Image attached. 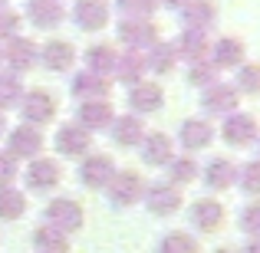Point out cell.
<instances>
[{"label": "cell", "mask_w": 260, "mask_h": 253, "mask_svg": "<svg viewBox=\"0 0 260 253\" xmlns=\"http://www.w3.org/2000/svg\"><path fill=\"white\" fill-rule=\"evenodd\" d=\"M33 243H37L43 253H66L70 250V243H66V234L56 227H50V224H43V227H37V234H33Z\"/></svg>", "instance_id": "31"}, {"label": "cell", "mask_w": 260, "mask_h": 253, "mask_svg": "<svg viewBox=\"0 0 260 253\" xmlns=\"http://www.w3.org/2000/svg\"><path fill=\"white\" fill-rule=\"evenodd\" d=\"M168 174H172L175 184H188L198 177V161L194 158H172L168 161Z\"/></svg>", "instance_id": "34"}, {"label": "cell", "mask_w": 260, "mask_h": 253, "mask_svg": "<svg viewBox=\"0 0 260 253\" xmlns=\"http://www.w3.org/2000/svg\"><path fill=\"white\" fill-rule=\"evenodd\" d=\"M244 253H260V240H250L247 247H244Z\"/></svg>", "instance_id": "43"}, {"label": "cell", "mask_w": 260, "mask_h": 253, "mask_svg": "<svg viewBox=\"0 0 260 253\" xmlns=\"http://www.w3.org/2000/svg\"><path fill=\"white\" fill-rule=\"evenodd\" d=\"M115 174V161L109 155H89V158L79 165V181L86 188H106Z\"/></svg>", "instance_id": "12"}, {"label": "cell", "mask_w": 260, "mask_h": 253, "mask_svg": "<svg viewBox=\"0 0 260 253\" xmlns=\"http://www.w3.org/2000/svg\"><path fill=\"white\" fill-rule=\"evenodd\" d=\"M241 227H244V234H250L254 240H260V201H254V204H247V207H244Z\"/></svg>", "instance_id": "39"}, {"label": "cell", "mask_w": 260, "mask_h": 253, "mask_svg": "<svg viewBox=\"0 0 260 253\" xmlns=\"http://www.w3.org/2000/svg\"><path fill=\"white\" fill-rule=\"evenodd\" d=\"M224 141L228 145H234V148H244V145H250V141H257V122L250 119L247 112H231V115H224Z\"/></svg>", "instance_id": "6"}, {"label": "cell", "mask_w": 260, "mask_h": 253, "mask_svg": "<svg viewBox=\"0 0 260 253\" xmlns=\"http://www.w3.org/2000/svg\"><path fill=\"white\" fill-rule=\"evenodd\" d=\"M211 138H214V128L204 119H184L181 128H178V141H181L188 152H198V148H208Z\"/></svg>", "instance_id": "20"}, {"label": "cell", "mask_w": 260, "mask_h": 253, "mask_svg": "<svg viewBox=\"0 0 260 253\" xmlns=\"http://www.w3.org/2000/svg\"><path fill=\"white\" fill-rule=\"evenodd\" d=\"M26 17L40 30H56L66 20V10L59 0H26Z\"/></svg>", "instance_id": "11"}, {"label": "cell", "mask_w": 260, "mask_h": 253, "mask_svg": "<svg viewBox=\"0 0 260 253\" xmlns=\"http://www.w3.org/2000/svg\"><path fill=\"white\" fill-rule=\"evenodd\" d=\"M237 181H241V188L247 194H260V161H247L241 168V174H237Z\"/></svg>", "instance_id": "38"}, {"label": "cell", "mask_w": 260, "mask_h": 253, "mask_svg": "<svg viewBox=\"0 0 260 253\" xmlns=\"http://www.w3.org/2000/svg\"><path fill=\"white\" fill-rule=\"evenodd\" d=\"M59 181H63V168L53 158H37L30 165V171H26V184L33 191H53Z\"/></svg>", "instance_id": "17"}, {"label": "cell", "mask_w": 260, "mask_h": 253, "mask_svg": "<svg viewBox=\"0 0 260 253\" xmlns=\"http://www.w3.org/2000/svg\"><path fill=\"white\" fill-rule=\"evenodd\" d=\"M112 105H109L106 99H95V102H83V109H79V125L86 128L89 135L99 132V128H109L112 125Z\"/></svg>", "instance_id": "21"}, {"label": "cell", "mask_w": 260, "mask_h": 253, "mask_svg": "<svg viewBox=\"0 0 260 253\" xmlns=\"http://www.w3.org/2000/svg\"><path fill=\"white\" fill-rule=\"evenodd\" d=\"M13 177H17V158H10L7 152H0V188H7Z\"/></svg>", "instance_id": "41"}, {"label": "cell", "mask_w": 260, "mask_h": 253, "mask_svg": "<svg viewBox=\"0 0 260 253\" xmlns=\"http://www.w3.org/2000/svg\"><path fill=\"white\" fill-rule=\"evenodd\" d=\"M175 59H178L175 43H155L152 50H148V56H145V66L152 73H158V76H165V73L175 69Z\"/></svg>", "instance_id": "29"}, {"label": "cell", "mask_w": 260, "mask_h": 253, "mask_svg": "<svg viewBox=\"0 0 260 253\" xmlns=\"http://www.w3.org/2000/svg\"><path fill=\"white\" fill-rule=\"evenodd\" d=\"M4 7H7V0H0V10H4Z\"/></svg>", "instance_id": "46"}, {"label": "cell", "mask_w": 260, "mask_h": 253, "mask_svg": "<svg viewBox=\"0 0 260 253\" xmlns=\"http://www.w3.org/2000/svg\"><path fill=\"white\" fill-rule=\"evenodd\" d=\"M122 17H152L158 10V0H115Z\"/></svg>", "instance_id": "37"}, {"label": "cell", "mask_w": 260, "mask_h": 253, "mask_svg": "<svg viewBox=\"0 0 260 253\" xmlns=\"http://www.w3.org/2000/svg\"><path fill=\"white\" fill-rule=\"evenodd\" d=\"M106 188H109L112 204H119V207H132V204L142 201V194H145V181H142L139 171H115Z\"/></svg>", "instance_id": "2"}, {"label": "cell", "mask_w": 260, "mask_h": 253, "mask_svg": "<svg viewBox=\"0 0 260 253\" xmlns=\"http://www.w3.org/2000/svg\"><path fill=\"white\" fill-rule=\"evenodd\" d=\"M23 210H26V197H23V191L13 188V184L0 188V217H4V221H17Z\"/></svg>", "instance_id": "30"}, {"label": "cell", "mask_w": 260, "mask_h": 253, "mask_svg": "<svg viewBox=\"0 0 260 253\" xmlns=\"http://www.w3.org/2000/svg\"><path fill=\"white\" fill-rule=\"evenodd\" d=\"M20 115L26 119V125H46L56 115V99L43 89H33L20 99Z\"/></svg>", "instance_id": "4"}, {"label": "cell", "mask_w": 260, "mask_h": 253, "mask_svg": "<svg viewBox=\"0 0 260 253\" xmlns=\"http://www.w3.org/2000/svg\"><path fill=\"white\" fill-rule=\"evenodd\" d=\"M10 158H37L40 155V148H43V135H40V128L37 125H17L10 132Z\"/></svg>", "instance_id": "9"}, {"label": "cell", "mask_w": 260, "mask_h": 253, "mask_svg": "<svg viewBox=\"0 0 260 253\" xmlns=\"http://www.w3.org/2000/svg\"><path fill=\"white\" fill-rule=\"evenodd\" d=\"M89 145H92V138H89V132L79 122H66V125H59L56 132V152L66 155V158H79V155L89 152Z\"/></svg>", "instance_id": "7"}, {"label": "cell", "mask_w": 260, "mask_h": 253, "mask_svg": "<svg viewBox=\"0 0 260 253\" xmlns=\"http://www.w3.org/2000/svg\"><path fill=\"white\" fill-rule=\"evenodd\" d=\"M237 92L260 95V66H257V63L241 66V73H237Z\"/></svg>", "instance_id": "35"}, {"label": "cell", "mask_w": 260, "mask_h": 253, "mask_svg": "<svg viewBox=\"0 0 260 253\" xmlns=\"http://www.w3.org/2000/svg\"><path fill=\"white\" fill-rule=\"evenodd\" d=\"M217 20V7L214 0H188V4L181 7V23L184 30H208V26H214Z\"/></svg>", "instance_id": "15"}, {"label": "cell", "mask_w": 260, "mask_h": 253, "mask_svg": "<svg viewBox=\"0 0 260 253\" xmlns=\"http://www.w3.org/2000/svg\"><path fill=\"white\" fill-rule=\"evenodd\" d=\"M234 181H237L234 161H228V158H211L208 165H204V184H208L211 191H224V188H231Z\"/></svg>", "instance_id": "26"}, {"label": "cell", "mask_w": 260, "mask_h": 253, "mask_svg": "<svg viewBox=\"0 0 260 253\" xmlns=\"http://www.w3.org/2000/svg\"><path fill=\"white\" fill-rule=\"evenodd\" d=\"M4 59L13 66V73H26L30 66H37V59H40V46L33 43V40H26V37H13V40H7V53H4Z\"/></svg>", "instance_id": "13"}, {"label": "cell", "mask_w": 260, "mask_h": 253, "mask_svg": "<svg viewBox=\"0 0 260 253\" xmlns=\"http://www.w3.org/2000/svg\"><path fill=\"white\" fill-rule=\"evenodd\" d=\"M172 138H168L165 132H152L142 138V158H145V165H168L172 161Z\"/></svg>", "instance_id": "24"}, {"label": "cell", "mask_w": 260, "mask_h": 253, "mask_svg": "<svg viewBox=\"0 0 260 253\" xmlns=\"http://www.w3.org/2000/svg\"><path fill=\"white\" fill-rule=\"evenodd\" d=\"M20 33V17L13 10H0V40H13Z\"/></svg>", "instance_id": "40"}, {"label": "cell", "mask_w": 260, "mask_h": 253, "mask_svg": "<svg viewBox=\"0 0 260 253\" xmlns=\"http://www.w3.org/2000/svg\"><path fill=\"white\" fill-rule=\"evenodd\" d=\"M119 40L128 50H152L158 43V26L148 17H122L119 23Z\"/></svg>", "instance_id": "1"}, {"label": "cell", "mask_w": 260, "mask_h": 253, "mask_svg": "<svg viewBox=\"0 0 260 253\" xmlns=\"http://www.w3.org/2000/svg\"><path fill=\"white\" fill-rule=\"evenodd\" d=\"M214 253H234V250H214Z\"/></svg>", "instance_id": "45"}, {"label": "cell", "mask_w": 260, "mask_h": 253, "mask_svg": "<svg viewBox=\"0 0 260 253\" xmlns=\"http://www.w3.org/2000/svg\"><path fill=\"white\" fill-rule=\"evenodd\" d=\"M188 83H191V86H204V89L214 86V83H217V66H214V63H204V59H201V63H191Z\"/></svg>", "instance_id": "36"}, {"label": "cell", "mask_w": 260, "mask_h": 253, "mask_svg": "<svg viewBox=\"0 0 260 253\" xmlns=\"http://www.w3.org/2000/svg\"><path fill=\"white\" fill-rule=\"evenodd\" d=\"M70 89H73V95L76 99H83V102H95V99H106L109 95V83H106V76H99V73H76L73 76V83H70Z\"/></svg>", "instance_id": "19"}, {"label": "cell", "mask_w": 260, "mask_h": 253, "mask_svg": "<svg viewBox=\"0 0 260 253\" xmlns=\"http://www.w3.org/2000/svg\"><path fill=\"white\" fill-rule=\"evenodd\" d=\"M198 240L191 234H181V230H175V234H165V240L158 243V253H198Z\"/></svg>", "instance_id": "32"}, {"label": "cell", "mask_w": 260, "mask_h": 253, "mask_svg": "<svg viewBox=\"0 0 260 253\" xmlns=\"http://www.w3.org/2000/svg\"><path fill=\"white\" fill-rule=\"evenodd\" d=\"M145 56H142L139 50H128L125 56H119L115 59V73H119V79L125 86H135V83H142V76H145Z\"/></svg>", "instance_id": "27"}, {"label": "cell", "mask_w": 260, "mask_h": 253, "mask_svg": "<svg viewBox=\"0 0 260 253\" xmlns=\"http://www.w3.org/2000/svg\"><path fill=\"white\" fill-rule=\"evenodd\" d=\"M257 148H260V132H257Z\"/></svg>", "instance_id": "47"}, {"label": "cell", "mask_w": 260, "mask_h": 253, "mask_svg": "<svg viewBox=\"0 0 260 253\" xmlns=\"http://www.w3.org/2000/svg\"><path fill=\"white\" fill-rule=\"evenodd\" d=\"M40 63L53 73H66L76 63V50H73V43H66V40H50V43L40 50Z\"/></svg>", "instance_id": "16"}, {"label": "cell", "mask_w": 260, "mask_h": 253, "mask_svg": "<svg viewBox=\"0 0 260 253\" xmlns=\"http://www.w3.org/2000/svg\"><path fill=\"white\" fill-rule=\"evenodd\" d=\"M46 224L56 230H79L83 227V204L73 201V197H56V201L46 204Z\"/></svg>", "instance_id": "3"}, {"label": "cell", "mask_w": 260, "mask_h": 253, "mask_svg": "<svg viewBox=\"0 0 260 253\" xmlns=\"http://www.w3.org/2000/svg\"><path fill=\"white\" fill-rule=\"evenodd\" d=\"M128 105H132V112H139V115L158 112V109L165 105V89L155 86V83H135L132 92H128Z\"/></svg>", "instance_id": "14"}, {"label": "cell", "mask_w": 260, "mask_h": 253, "mask_svg": "<svg viewBox=\"0 0 260 253\" xmlns=\"http://www.w3.org/2000/svg\"><path fill=\"white\" fill-rule=\"evenodd\" d=\"M73 20L79 30H102L109 23V4L106 0H76L73 4Z\"/></svg>", "instance_id": "10"}, {"label": "cell", "mask_w": 260, "mask_h": 253, "mask_svg": "<svg viewBox=\"0 0 260 253\" xmlns=\"http://www.w3.org/2000/svg\"><path fill=\"white\" fill-rule=\"evenodd\" d=\"M158 4H165V7H175V10H178V7H184L188 0H158Z\"/></svg>", "instance_id": "42"}, {"label": "cell", "mask_w": 260, "mask_h": 253, "mask_svg": "<svg viewBox=\"0 0 260 253\" xmlns=\"http://www.w3.org/2000/svg\"><path fill=\"white\" fill-rule=\"evenodd\" d=\"M244 43L237 37H221L214 46H211V59H214L217 69H231V66H241L244 63Z\"/></svg>", "instance_id": "22"}, {"label": "cell", "mask_w": 260, "mask_h": 253, "mask_svg": "<svg viewBox=\"0 0 260 253\" xmlns=\"http://www.w3.org/2000/svg\"><path fill=\"white\" fill-rule=\"evenodd\" d=\"M0 63H4V53H0Z\"/></svg>", "instance_id": "48"}, {"label": "cell", "mask_w": 260, "mask_h": 253, "mask_svg": "<svg viewBox=\"0 0 260 253\" xmlns=\"http://www.w3.org/2000/svg\"><path fill=\"white\" fill-rule=\"evenodd\" d=\"M175 50H178V56L181 59H188V63H201L204 56H208V33H201V30H184L181 37H178V43H175Z\"/></svg>", "instance_id": "25"}, {"label": "cell", "mask_w": 260, "mask_h": 253, "mask_svg": "<svg viewBox=\"0 0 260 253\" xmlns=\"http://www.w3.org/2000/svg\"><path fill=\"white\" fill-rule=\"evenodd\" d=\"M142 197H145V207L152 210L155 217H168L181 207V191H178L175 184H152V188H145Z\"/></svg>", "instance_id": "8"}, {"label": "cell", "mask_w": 260, "mask_h": 253, "mask_svg": "<svg viewBox=\"0 0 260 253\" xmlns=\"http://www.w3.org/2000/svg\"><path fill=\"white\" fill-rule=\"evenodd\" d=\"M20 99H23V83H20V76L17 73H4V76H0V109L17 105Z\"/></svg>", "instance_id": "33"}, {"label": "cell", "mask_w": 260, "mask_h": 253, "mask_svg": "<svg viewBox=\"0 0 260 253\" xmlns=\"http://www.w3.org/2000/svg\"><path fill=\"white\" fill-rule=\"evenodd\" d=\"M115 50L112 46H106V43H92L86 50V66H89V73H99V76H109V73H115Z\"/></svg>", "instance_id": "28"}, {"label": "cell", "mask_w": 260, "mask_h": 253, "mask_svg": "<svg viewBox=\"0 0 260 253\" xmlns=\"http://www.w3.org/2000/svg\"><path fill=\"white\" fill-rule=\"evenodd\" d=\"M7 128V119H4V109H0V132Z\"/></svg>", "instance_id": "44"}, {"label": "cell", "mask_w": 260, "mask_h": 253, "mask_svg": "<svg viewBox=\"0 0 260 253\" xmlns=\"http://www.w3.org/2000/svg\"><path fill=\"white\" fill-rule=\"evenodd\" d=\"M112 138H115V145H122V148L142 145V138H145V125H142L139 115H122V119H112Z\"/></svg>", "instance_id": "23"}, {"label": "cell", "mask_w": 260, "mask_h": 253, "mask_svg": "<svg viewBox=\"0 0 260 253\" xmlns=\"http://www.w3.org/2000/svg\"><path fill=\"white\" fill-rule=\"evenodd\" d=\"M191 224L198 230H204V234H214L224 224V207L217 201H211V197H201V201L191 204Z\"/></svg>", "instance_id": "18"}, {"label": "cell", "mask_w": 260, "mask_h": 253, "mask_svg": "<svg viewBox=\"0 0 260 253\" xmlns=\"http://www.w3.org/2000/svg\"><path fill=\"white\" fill-rule=\"evenodd\" d=\"M237 99H241V92H237L234 86H228V83H214V86L204 89V95H201V109H204L208 115H231V112H237Z\"/></svg>", "instance_id": "5"}]
</instances>
